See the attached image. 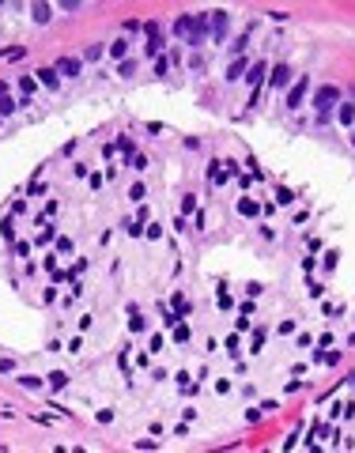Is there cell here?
Segmentation results:
<instances>
[{
  "label": "cell",
  "mask_w": 355,
  "mask_h": 453,
  "mask_svg": "<svg viewBox=\"0 0 355 453\" xmlns=\"http://www.w3.org/2000/svg\"><path fill=\"white\" fill-rule=\"evenodd\" d=\"M313 110H317V117H333L336 113V106H340V91L333 83H325V87H317L313 91V102H310Z\"/></svg>",
  "instance_id": "6da1fadb"
},
{
  "label": "cell",
  "mask_w": 355,
  "mask_h": 453,
  "mask_svg": "<svg viewBox=\"0 0 355 453\" xmlns=\"http://www.w3.org/2000/svg\"><path fill=\"white\" fill-rule=\"evenodd\" d=\"M306 91H310V76H298V83H291V91H287V110H298Z\"/></svg>",
  "instance_id": "7a4b0ae2"
},
{
  "label": "cell",
  "mask_w": 355,
  "mask_h": 453,
  "mask_svg": "<svg viewBox=\"0 0 355 453\" xmlns=\"http://www.w3.org/2000/svg\"><path fill=\"white\" fill-rule=\"evenodd\" d=\"M269 87H276V91L291 87V64H276V68L269 72Z\"/></svg>",
  "instance_id": "3957f363"
},
{
  "label": "cell",
  "mask_w": 355,
  "mask_h": 453,
  "mask_svg": "<svg viewBox=\"0 0 355 453\" xmlns=\"http://www.w3.org/2000/svg\"><path fill=\"white\" fill-rule=\"evenodd\" d=\"M265 72H269V64H265V61H253V64H250V72H246V83L253 87V95L261 91V83H265Z\"/></svg>",
  "instance_id": "277c9868"
},
{
  "label": "cell",
  "mask_w": 355,
  "mask_h": 453,
  "mask_svg": "<svg viewBox=\"0 0 355 453\" xmlns=\"http://www.w3.org/2000/svg\"><path fill=\"white\" fill-rule=\"evenodd\" d=\"M53 68H57V76H80V72H84V61H76V57H61L57 64H53Z\"/></svg>",
  "instance_id": "5b68a950"
},
{
  "label": "cell",
  "mask_w": 355,
  "mask_h": 453,
  "mask_svg": "<svg viewBox=\"0 0 355 453\" xmlns=\"http://www.w3.org/2000/svg\"><path fill=\"white\" fill-rule=\"evenodd\" d=\"M246 72H250V61H246V57H238V61L227 68V80H230V83H238V80H246Z\"/></svg>",
  "instance_id": "8992f818"
},
{
  "label": "cell",
  "mask_w": 355,
  "mask_h": 453,
  "mask_svg": "<svg viewBox=\"0 0 355 453\" xmlns=\"http://www.w3.org/2000/svg\"><path fill=\"white\" fill-rule=\"evenodd\" d=\"M208 178H212V185H227L230 178H227V170H223V163H219V159H212V163H208Z\"/></svg>",
  "instance_id": "52a82bcc"
},
{
  "label": "cell",
  "mask_w": 355,
  "mask_h": 453,
  "mask_svg": "<svg viewBox=\"0 0 355 453\" xmlns=\"http://www.w3.org/2000/svg\"><path fill=\"white\" fill-rule=\"evenodd\" d=\"M144 329H147V321L140 317V310H136V306H128V332H132V336H140Z\"/></svg>",
  "instance_id": "ba28073f"
},
{
  "label": "cell",
  "mask_w": 355,
  "mask_h": 453,
  "mask_svg": "<svg viewBox=\"0 0 355 453\" xmlns=\"http://www.w3.org/2000/svg\"><path fill=\"white\" fill-rule=\"evenodd\" d=\"M336 121L340 125H355V102H340L336 106Z\"/></svg>",
  "instance_id": "9c48e42d"
},
{
  "label": "cell",
  "mask_w": 355,
  "mask_h": 453,
  "mask_svg": "<svg viewBox=\"0 0 355 453\" xmlns=\"http://www.w3.org/2000/svg\"><path fill=\"white\" fill-rule=\"evenodd\" d=\"M238 215H246V219H253V215H261V204L250 197H238Z\"/></svg>",
  "instance_id": "30bf717a"
},
{
  "label": "cell",
  "mask_w": 355,
  "mask_h": 453,
  "mask_svg": "<svg viewBox=\"0 0 355 453\" xmlns=\"http://www.w3.org/2000/svg\"><path fill=\"white\" fill-rule=\"evenodd\" d=\"M30 15H34V23H49L53 19V8L49 4H30Z\"/></svg>",
  "instance_id": "8fae6325"
},
{
  "label": "cell",
  "mask_w": 355,
  "mask_h": 453,
  "mask_svg": "<svg viewBox=\"0 0 355 453\" xmlns=\"http://www.w3.org/2000/svg\"><path fill=\"white\" fill-rule=\"evenodd\" d=\"M212 34H215V38L227 34V12H212Z\"/></svg>",
  "instance_id": "7c38bea8"
},
{
  "label": "cell",
  "mask_w": 355,
  "mask_h": 453,
  "mask_svg": "<svg viewBox=\"0 0 355 453\" xmlns=\"http://www.w3.org/2000/svg\"><path fill=\"white\" fill-rule=\"evenodd\" d=\"M114 151H121L125 159H132V155H136V144L128 140V136H117V140H114Z\"/></svg>",
  "instance_id": "4fadbf2b"
},
{
  "label": "cell",
  "mask_w": 355,
  "mask_h": 453,
  "mask_svg": "<svg viewBox=\"0 0 355 453\" xmlns=\"http://www.w3.org/2000/svg\"><path fill=\"white\" fill-rule=\"evenodd\" d=\"M170 310L178 313V317H185V313H189V298H185L182 291H174V298H170Z\"/></svg>",
  "instance_id": "5bb4252c"
},
{
  "label": "cell",
  "mask_w": 355,
  "mask_h": 453,
  "mask_svg": "<svg viewBox=\"0 0 355 453\" xmlns=\"http://www.w3.org/2000/svg\"><path fill=\"white\" fill-rule=\"evenodd\" d=\"M106 53L114 57V61H125V53H128V42H125V38H117V42H110V45H106Z\"/></svg>",
  "instance_id": "9a60e30c"
},
{
  "label": "cell",
  "mask_w": 355,
  "mask_h": 453,
  "mask_svg": "<svg viewBox=\"0 0 355 453\" xmlns=\"http://www.w3.org/2000/svg\"><path fill=\"white\" fill-rule=\"evenodd\" d=\"M57 212H61L57 197H49V200H45V208H42V212H38V223H45V219H53V215H57Z\"/></svg>",
  "instance_id": "2e32d148"
},
{
  "label": "cell",
  "mask_w": 355,
  "mask_h": 453,
  "mask_svg": "<svg viewBox=\"0 0 355 453\" xmlns=\"http://www.w3.org/2000/svg\"><path fill=\"white\" fill-rule=\"evenodd\" d=\"M38 83H42V87H57L61 83L57 68H42V72H38Z\"/></svg>",
  "instance_id": "e0dca14e"
},
{
  "label": "cell",
  "mask_w": 355,
  "mask_h": 453,
  "mask_svg": "<svg viewBox=\"0 0 355 453\" xmlns=\"http://www.w3.org/2000/svg\"><path fill=\"white\" fill-rule=\"evenodd\" d=\"M45 382H49V389H64L68 385V374L64 370H53V374H45Z\"/></svg>",
  "instance_id": "ac0fdd59"
},
{
  "label": "cell",
  "mask_w": 355,
  "mask_h": 453,
  "mask_svg": "<svg viewBox=\"0 0 355 453\" xmlns=\"http://www.w3.org/2000/svg\"><path fill=\"white\" fill-rule=\"evenodd\" d=\"M295 189H287V185H280V189H276V204H284V208H287V204H295Z\"/></svg>",
  "instance_id": "d6986e66"
},
{
  "label": "cell",
  "mask_w": 355,
  "mask_h": 453,
  "mask_svg": "<svg viewBox=\"0 0 355 453\" xmlns=\"http://www.w3.org/2000/svg\"><path fill=\"white\" fill-rule=\"evenodd\" d=\"M265 340H269V332H265V329H253V340H250V351H265Z\"/></svg>",
  "instance_id": "ffe728a7"
},
{
  "label": "cell",
  "mask_w": 355,
  "mask_h": 453,
  "mask_svg": "<svg viewBox=\"0 0 355 453\" xmlns=\"http://www.w3.org/2000/svg\"><path fill=\"white\" fill-rule=\"evenodd\" d=\"M19 91H23V99H30V95L38 91V80H34V76H23V80H19Z\"/></svg>",
  "instance_id": "44dd1931"
},
{
  "label": "cell",
  "mask_w": 355,
  "mask_h": 453,
  "mask_svg": "<svg viewBox=\"0 0 355 453\" xmlns=\"http://www.w3.org/2000/svg\"><path fill=\"white\" fill-rule=\"evenodd\" d=\"M121 230L132 234V238H140V234H144V223H136V219H121Z\"/></svg>",
  "instance_id": "7402d4cb"
},
{
  "label": "cell",
  "mask_w": 355,
  "mask_h": 453,
  "mask_svg": "<svg viewBox=\"0 0 355 453\" xmlns=\"http://www.w3.org/2000/svg\"><path fill=\"white\" fill-rule=\"evenodd\" d=\"M170 336H174V344H185V340H189V325H185V321H178V325L170 329Z\"/></svg>",
  "instance_id": "603a6c76"
},
{
  "label": "cell",
  "mask_w": 355,
  "mask_h": 453,
  "mask_svg": "<svg viewBox=\"0 0 355 453\" xmlns=\"http://www.w3.org/2000/svg\"><path fill=\"white\" fill-rule=\"evenodd\" d=\"M215 306H219V310H230V306H234V298H230L227 287H219V295H215Z\"/></svg>",
  "instance_id": "cb8c5ba5"
},
{
  "label": "cell",
  "mask_w": 355,
  "mask_h": 453,
  "mask_svg": "<svg viewBox=\"0 0 355 453\" xmlns=\"http://www.w3.org/2000/svg\"><path fill=\"white\" fill-rule=\"evenodd\" d=\"M15 110H19V102H15V99H8V95H4V99H0V117H12Z\"/></svg>",
  "instance_id": "d4e9b609"
},
{
  "label": "cell",
  "mask_w": 355,
  "mask_h": 453,
  "mask_svg": "<svg viewBox=\"0 0 355 453\" xmlns=\"http://www.w3.org/2000/svg\"><path fill=\"white\" fill-rule=\"evenodd\" d=\"M159 49H163V38H147V45H144V57H159Z\"/></svg>",
  "instance_id": "484cf974"
},
{
  "label": "cell",
  "mask_w": 355,
  "mask_h": 453,
  "mask_svg": "<svg viewBox=\"0 0 355 453\" xmlns=\"http://www.w3.org/2000/svg\"><path fill=\"white\" fill-rule=\"evenodd\" d=\"M4 61H19V57H27V45H15V49H0Z\"/></svg>",
  "instance_id": "4316f807"
},
{
  "label": "cell",
  "mask_w": 355,
  "mask_h": 453,
  "mask_svg": "<svg viewBox=\"0 0 355 453\" xmlns=\"http://www.w3.org/2000/svg\"><path fill=\"white\" fill-rule=\"evenodd\" d=\"M128 200H136V204H144V200H147V189H144V185L136 182L132 189H128Z\"/></svg>",
  "instance_id": "83f0119b"
},
{
  "label": "cell",
  "mask_w": 355,
  "mask_h": 453,
  "mask_svg": "<svg viewBox=\"0 0 355 453\" xmlns=\"http://www.w3.org/2000/svg\"><path fill=\"white\" fill-rule=\"evenodd\" d=\"M193 212H197V197L185 193V197H182V215H193Z\"/></svg>",
  "instance_id": "f1b7e54d"
},
{
  "label": "cell",
  "mask_w": 355,
  "mask_h": 453,
  "mask_svg": "<svg viewBox=\"0 0 355 453\" xmlns=\"http://www.w3.org/2000/svg\"><path fill=\"white\" fill-rule=\"evenodd\" d=\"M117 76H136V61H121V64H117Z\"/></svg>",
  "instance_id": "f546056e"
},
{
  "label": "cell",
  "mask_w": 355,
  "mask_h": 453,
  "mask_svg": "<svg viewBox=\"0 0 355 453\" xmlns=\"http://www.w3.org/2000/svg\"><path fill=\"white\" fill-rule=\"evenodd\" d=\"M102 53H106L102 45H87V49H84V61H87V64H91V61H99Z\"/></svg>",
  "instance_id": "4dcf8cb0"
},
{
  "label": "cell",
  "mask_w": 355,
  "mask_h": 453,
  "mask_svg": "<svg viewBox=\"0 0 355 453\" xmlns=\"http://www.w3.org/2000/svg\"><path fill=\"white\" fill-rule=\"evenodd\" d=\"M163 344H167V340H163V332H155V336L147 340V351H151V355H159V351H163Z\"/></svg>",
  "instance_id": "1f68e13d"
},
{
  "label": "cell",
  "mask_w": 355,
  "mask_h": 453,
  "mask_svg": "<svg viewBox=\"0 0 355 453\" xmlns=\"http://www.w3.org/2000/svg\"><path fill=\"white\" fill-rule=\"evenodd\" d=\"M128 166H132V170H140V174H144V170L151 166V163H147V155H132V159H128Z\"/></svg>",
  "instance_id": "d6a6232c"
},
{
  "label": "cell",
  "mask_w": 355,
  "mask_h": 453,
  "mask_svg": "<svg viewBox=\"0 0 355 453\" xmlns=\"http://www.w3.org/2000/svg\"><path fill=\"white\" fill-rule=\"evenodd\" d=\"M170 72V57H155V76H167Z\"/></svg>",
  "instance_id": "836d02e7"
},
{
  "label": "cell",
  "mask_w": 355,
  "mask_h": 453,
  "mask_svg": "<svg viewBox=\"0 0 355 453\" xmlns=\"http://www.w3.org/2000/svg\"><path fill=\"white\" fill-rule=\"evenodd\" d=\"M53 238H57V226H42V234H38V242H42V246H49Z\"/></svg>",
  "instance_id": "e575fe53"
},
{
  "label": "cell",
  "mask_w": 355,
  "mask_h": 453,
  "mask_svg": "<svg viewBox=\"0 0 355 453\" xmlns=\"http://www.w3.org/2000/svg\"><path fill=\"white\" fill-rule=\"evenodd\" d=\"M95 419H99L102 427H106V423H114V408H99V412H95Z\"/></svg>",
  "instance_id": "d590c367"
},
{
  "label": "cell",
  "mask_w": 355,
  "mask_h": 453,
  "mask_svg": "<svg viewBox=\"0 0 355 453\" xmlns=\"http://www.w3.org/2000/svg\"><path fill=\"white\" fill-rule=\"evenodd\" d=\"M0 234H4V242H15V226H12V219H4V223H0Z\"/></svg>",
  "instance_id": "8d00e7d4"
},
{
  "label": "cell",
  "mask_w": 355,
  "mask_h": 453,
  "mask_svg": "<svg viewBox=\"0 0 355 453\" xmlns=\"http://www.w3.org/2000/svg\"><path fill=\"white\" fill-rule=\"evenodd\" d=\"M227 351L234 355V359H238V351H242V340H238V332H234V336H227Z\"/></svg>",
  "instance_id": "74e56055"
},
{
  "label": "cell",
  "mask_w": 355,
  "mask_h": 453,
  "mask_svg": "<svg viewBox=\"0 0 355 453\" xmlns=\"http://www.w3.org/2000/svg\"><path fill=\"white\" fill-rule=\"evenodd\" d=\"M12 249H15V257H23V261H27V257H30V242H15Z\"/></svg>",
  "instance_id": "f35d334b"
},
{
  "label": "cell",
  "mask_w": 355,
  "mask_h": 453,
  "mask_svg": "<svg viewBox=\"0 0 355 453\" xmlns=\"http://www.w3.org/2000/svg\"><path fill=\"white\" fill-rule=\"evenodd\" d=\"M19 385H23V389H38V385H42V378H30V374H23V378H19Z\"/></svg>",
  "instance_id": "ab89813d"
},
{
  "label": "cell",
  "mask_w": 355,
  "mask_h": 453,
  "mask_svg": "<svg viewBox=\"0 0 355 453\" xmlns=\"http://www.w3.org/2000/svg\"><path fill=\"white\" fill-rule=\"evenodd\" d=\"M295 329H298V321H295V317H287V321H280V332H284V336H291Z\"/></svg>",
  "instance_id": "60d3db41"
},
{
  "label": "cell",
  "mask_w": 355,
  "mask_h": 453,
  "mask_svg": "<svg viewBox=\"0 0 355 453\" xmlns=\"http://www.w3.org/2000/svg\"><path fill=\"white\" fill-rule=\"evenodd\" d=\"M257 419H265V412H261V404H257V408H250V412H246V423H257Z\"/></svg>",
  "instance_id": "b9f144b4"
},
{
  "label": "cell",
  "mask_w": 355,
  "mask_h": 453,
  "mask_svg": "<svg viewBox=\"0 0 355 453\" xmlns=\"http://www.w3.org/2000/svg\"><path fill=\"white\" fill-rule=\"evenodd\" d=\"M336 261H340V253H336V249H329V253H325V268L333 272V268H336Z\"/></svg>",
  "instance_id": "7bdbcfd3"
},
{
  "label": "cell",
  "mask_w": 355,
  "mask_h": 453,
  "mask_svg": "<svg viewBox=\"0 0 355 453\" xmlns=\"http://www.w3.org/2000/svg\"><path fill=\"white\" fill-rule=\"evenodd\" d=\"M298 389H302V378H298V374H295V378H291V382L284 385V393H298Z\"/></svg>",
  "instance_id": "ee69618b"
},
{
  "label": "cell",
  "mask_w": 355,
  "mask_h": 453,
  "mask_svg": "<svg viewBox=\"0 0 355 453\" xmlns=\"http://www.w3.org/2000/svg\"><path fill=\"white\" fill-rule=\"evenodd\" d=\"M102 178H106V174H99V170H91V174H87V182H91V189H99V185H102Z\"/></svg>",
  "instance_id": "f6af8a7d"
},
{
  "label": "cell",
  "mask_w": 355,
  "mask_h": 453,
  "mask_svg": "<svg viewBox=\"0 0 355 453\" xmlns=\"http://www.w3.org/2000/svg\"><path fill=\"white\" fill-rule=\"evenodd\" d=\"M144 230H147V238H163V226H159V223H147Z\"/></svg>",
  "instance_id": "bcb514c9"
},
{
  "label": "cell",
  "mask_w": 355,
  "mask_h": 453,
  "mask_svg": "<svg viewBox=\"0 0 355 453\" xmlns=\"http://www.w3.org/2000/svg\"><path fill=\"white\" fill-rule=\"evenodd\" d=\"M23 212H27V197H19V200L12 204V215H23Z\"/></svg>",
  "instance_id": "7dc6e473"
},
{
  "label": "cell",
  "mask_w": 355,
  "mask_h": 453,
  "mask_svg": "<svg viewBox=\"0 0 355 453\" xmlns=\"http://www.w3.org/2000/svg\"><path fill=\"white\" fill-rule=\"evenodd\" d=\"M80 8H84L80 0H64V4H61V12H80Z\"/></svg>",
  "instance_id": "c3c4849f"
},
{
  "label": "cell",
  "mask_w": 355,
  "mask_h": 453,
  "mask_svg": "<svg viewBox=\"0 0 355 453\" xmlns=\"http://www.w3.org/2000/svg\"><path fill=\"white\" fill-rule=\"evenodd\" d=\"M261 291H265L261 283H246V295H250V298H257V295H261Z\"/></svg>",
  "instance_id": "681fc988"
},
{
  "label": "cell",
  "mask_w": 355,
  "mask_h": 453,
  "mask_svg": "<svg viewBox=\"0 0 355 453\" xmlns=\"http://www.w3.org/2000/svg\"><path fill=\"white\" fill-rule=\"evenodd\" d=\"M344 415V404H329V419H340Z\"/></svg>",
  "instance_id": "f907efd6"
},
{
  "label": "cell",
  "mask_w": 355,
  "mask_h": 453,
  "mask_svg": "<svg viewBox=\"0 0 355 453\" xmlns=\"http://www.w3.org/2000/svg\"><path fill=\"white\" fill-rule=\"evenodd\" d=\"M246 42H250V34H238V42L230 45V49H234V53H242V49H246Z\"/></svg>",
  "instance_id": "816d5d0a"
},
{
  "label": "cell",
  "mask_w": 355,
  "mask_h": 453,
  "mask_svg": "<svg viewBox=\"0 0 355 453\" xmlns=\"http://www.w3.org/2000/svg\"><path fill=\"white\" fill-rule=\"evenodd\" d=\"M136 450H155V438H136Z\"/></svg>",
  "instance_id": "f5cc1de1"
},
{
  "label": "cell",
  "mask_w": 355,
  "mask_h": 453,
  "mask_svg": "<svg viewBox=\"0 0 355 453\" xmlns=\"http://www.w3.org/2000/svg\"><path fill=\"white\" fill-rule=\"evenodd\" d=\"M204 223H208V215H204V212L197 208V212H193V226H204Z\"/></svg>",
  "instance_id": "db71d44e"
},
{
  "label": "cell",
  "mask_w": 355,
  "mask_h": 453,
  "mask_svg": "<svg viewBox=\"0 0 355 453\" xmlns=\"http://www.w3.org/2000/svg\"><path fill=\"white\" fill-rule=\"evenodd\" d=\"M57 249L61 253H72V238H57Z\"/></svg>",
  "instance_id": "11a10c76"
},
{
  "label": "cell",
  "mask_w": 355,
  "mask_h": 453,
  "mask_svg": "<svg viewBox=\"0 0 355 453\" xmlns=\"http://www.w3.org/2000/svg\"><path fill=\"white\" fill-rule=\"evenodd\" d=\"M12 370H15V363H12V359H0V374H12Z\"/></svg>",
  "instance_id": "9f6ffc18"
},
{
  "label": "cell",
  "mask_w": 355,
  "mask_h": 453,
  "mask_svg": "<svg viewBox=\"0 0 355 453\" xmlns=\"http://www.w3.org/2000/svg\"><path fill=\"white\" fill-rule=\"evenodd\" d=\"M4 95H8V83H4V80H0V99H4Z\"/></svg>",
  "instance_id": "6f0895ef"
},
{
  "label": "cell",
  "mask_w": 355,
  "mask_h": 453,
  "mask_svg": "<svg viewBox=\"0 0 355 453\" xmlns=\"http://www.w3.org/2000/svg\"><path fill=\"white\" fill-rule=\"evenodd\" d=\"M348 385H352V389H355V370H352V374H348Z\"/></svg>",
  "instance_id": "680465c9"
},
{
  "label": "cell",
  "mask_w": 355,
  "mask_h": 453,
  "mask_svg": "<svg viewBox=\"0 0 355 453\" xmlns=\"http://www.w3.org/2000/svg\"><path fill=\"white\" fill-rule=\"evenodd\" d=\"M352 147H355V132H352Z\"/></svg>",
  "instance_id": "91938a15"
}]
</instances>
